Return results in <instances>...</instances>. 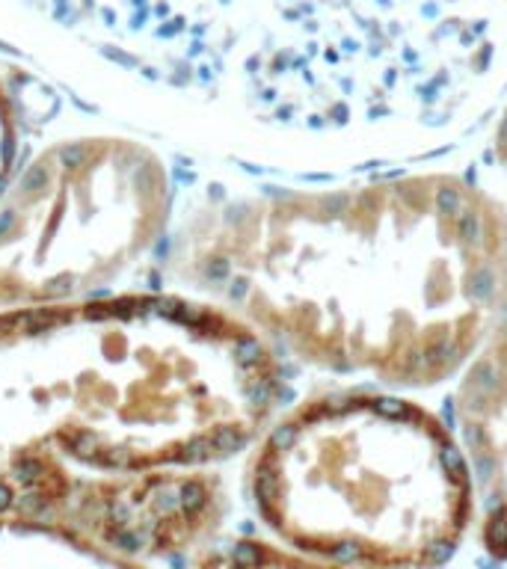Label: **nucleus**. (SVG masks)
<instances>
[{"label":"nucleus","mask_w":507,"mask_h":569,"mask_svg":"<svg viewBox=\"0 0 507 569\" xmlns=\"http://www.w3.org/2000/svg\"><path fill=\"white\" fill-rule=\"evenodd\" d=\"M164 270L314 371L433 389L507 326V205L445 169L223 196Z\"/></svg>","instance_id":"obj_1"},{"label":"nucleus","mask_w":507,"mask_h":569,"mask_svg":"<svg viewBox=\"0 0 507 569\" xmlns=\"http://www.w3.org/2000/svg\"><path fill=\"white\" fill-rule=\"evenodd\" d=\"M288 397L282 353L187 291L0 308V513L56 472L199 468L250 451Z\"/></svg>","instance_id":"obj_2"},{"label":"nucleus","mask_w":507,"mask_h":569,"mask_svg":"<svg viewBox=\"0 0 507 569\" xmlns=\"http://www.w3.org/2000/svg\"><path fill=\"white\" fill-rule=\"evenodd\" d=\"M243 487L279 543L365 569H436L477 513L460 433L386 386L317 389L282 409Z\"/></svg>","instance_id":"obj_3"},{"label":"nucleus","mask_w":507,"mask_h":569,"mask_svg":"<svg viewBox=\"0 0 507 569\" xmlns=\"http://www.w3.org/2000/svg\"><path fill=\"white\" fill-rule=\"evenodd\" d=\"M166 161L131 137L56 139L0 196V308L107 294L166 237Z\"/></svg>","instance_id":"obj_4"},{"label":"nucleus","mask_w":507,"mask_h":569,"mask_svg":"<svg viewBox=\"0 0 507 569\" xmlns=\"http://www.w3.org/2000/svg\"><path fill=\"white\" fill-rule=\"evenodd\" d=\"M228 510L214 465L149 472H56L30 495L27 519L68 525L122 558L157 563L199 551Z\"/></svg>","instance_id":"obj_5"},{"label":"nucleus","mask_w":507,"mask_h":569,"mask_svg":"<svg viewBox=\"0 0 507 569\" xmlns=\"http://www.w3.org/2000/svg\"><path fill=\"white\" fill-rule=\"evenodd\" d=\"M454 421L475 472L481 543L507 558V326L457 377Z\"/></svg>","instance_id":"obj_6"},{"label":"nucleus","mask_w":507,"mask_h":569,"mask_svg":"<svg viewBox=\"0 0 507 569\" xmlns=\"http://www.w3.org/2000/svg\"><path fill=\"white\" fill-rule=\"evenodd\" d=\"M0 569H152L68 525L0 513Z\"/></svg>","instance_id":"obj_7"},{"label":"nucleus","mask_w":507,"mask_h":569,"mask_svg":"<svg viewBox=\"0 0 507 569\" xmlns=\"http://www.w3.org/2000/svg\"><path fill=\"white\" fill-rule=\"evenodd\" d=\"M187 569H365L350 566L314 554L297 551L285 543H270L258 537H235L223 543H211L193 551V561Z\"/></svg>","instance_id":"obj_8"},{"label":"nucleus","mask_w":507,"mask_h":569,"mask_svg":"<svg viewBox=\"0 0 507 569\" xmlns=\"http://www.w3.org/2000/svg\"><path fill=\"white\" fill-rule=\"evenodd\" d=\"M18 158H21V119L12 89L0 75V196L6 193L12 178L18 175Z\"/></svg>","instance_id":"obj_9"},{"label":"nucleus","mask_w":507,"mask_h":569,"mask_svg":"<svg viewBox=\"0 0 507 569\" xmlns=\"http://www.w3.org/2000/svg\"><path fill=\"white\" fill-rule=\"evenodd\" d=\"M492 149H496V161L507 178V101L501 107V116L496 122V134H492Z\"/></svg>","instance_id":"obj_10"}]
</instances>
